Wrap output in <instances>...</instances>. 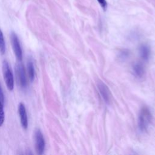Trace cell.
I'll return each instance as SVG.
<instances>
[{
	"mask_svg": "<svg viewBox=\"0 0 155 155\" xmlns=\"http://www.w3.org/2000/svg\"><path fill=\"white\" fill-rule=\"evenodd\" d=\"M2 74L6 86L8 90L12 91L14 88V78L13 73L7 61H4L2 65Z\"/></svg>",
	"mask_w": 155,
	"mask_h": 155,
	"instance_id": "1",
	"label": "cell"
},
{
	"mask_svg": "<svg viewBox=\"0 0 155 155\" xmlns=\"http://www.w3.org/2000/svg\"><path fill=\"white\" fill-rule=\"evenodd\" d=\"M151 114L147 108L141 110L139 116V127L141 131H146L151 121Z\"/></svg>",
	"mask_w": 155,
	"mask_h": 155,
	"instance_id": "2",
	"label": "cell"
},
{
	"mask_svg": "<svg viewBox=\"0 0 155 155\" xmlns=\"http://www.w3.org/2000/svg\"><path fill=\"white\" fill-rule=\"evenodd\" d=\"M15 72L18 84L22 88H25L27 85V79L24 67L22 64L18 63L16 64Z\"/></svg>",
	"mask_w": 155,
	"mask_h": 155,
	"instance_id": "3",
	"label": "cell"
},
{
	"mask_svg": "<svg viewBox=\"0 0 155 155\" xmlns=\"http://www.w3.org/2000/svg\"><path fill=\"white\" fill-rule=\"evenodd\" d=\"M10 39H11V43L12 46L13 48V52L19 61L22 60V49L19 44V41L18 39V38L15 33L12 32L10 35Z\"/></svg>",
	"mask_w": 155,
	"mask_h": 155,
	"instance_id": "4",
	"label": "cell"
},
{
	"mask_svg": "<svg viewBox=\"0 0 155 155\" xmlns=\"http://www.w3.org/2000/svg\"><path fill=\"white\" fill-rule=\"evenodd\" d=\"M35 148L38 154H42L45 150V140L41 131L37 130L35 133Z\"/></svg>",
	"mask_w": 155,
	"mask_h": 155,
	"instance_id": "5",
	"label": "cell"
},
{
	"mask_svg": "<svg viewBox=\"0 0 155 155\" xmlns=\"http://www.w3.org/2000/svg\"><path fill=\"white\" fill-rule=\"evenodd\" d=\"M18 113L20 117L21 124L24 129H27L28 127V119L26 110L24 105L21 102L18 105Z\"/></svg>",
	"mask_w": 155,
	"mask_h": 155,
	"instance_id": "6",
	"label": "cell"
},
{
	"mask_svg": "<svg viewBox=\"0 0 155 155\" xmlns=\"http://www.w3.org/2000/svg\"><path fill=\"white\" fill-rule=\"evenodd\" d=\"M97 88L105 102L109 103L110 99V95L109 90L108 87L106 86V85L102 83V82H100L97 84Z\"/></svg>",
	"mask_w": 155,
	"mask_h": 155,
	"instance_id": "7",
	"label": "cell"
},
{
	"mask_svg": "<svg viewBox=\"0 0 155 155\" xmlns=\"http://www.w3.org/2000/svg\"><path fill=\"white\" fill-rule=\"evenodd\" d=\"M140 54L143 59L147 60L150 54V48L147 45H142L139 49Z\"/></svg>",
	"mask_w": 155,
	"mask_h": 155,
	"instance_id": "8",
	"label": "cell"
},
{
	"mask_svg": "<svg viewBox=\"0 0 155 155\" xmlns=\"http://www.w3.org/2000/svg\"><path fill=\"white\" fill-rule=\"evenodd\" d=\"M27 71L30 81L31 82L33 81L35 78V68L33 62L31 60H28L27 62Z\"/></svg>",
	"mask_w": 155,
	"mask_h": 155,
	"instance_id": "9",
	"label": "cell"
},
{
	"mask_svg": "<svg viewBox=\"0 0 155 155\" xmlns=\"http://www.w3.org/2000/svg\"><path fill=\"white\" fill-rule=\"evenodd\" d=\"M134 74L138 78H142L144 74V69L143 66L140 64H135L133 66Z\"/></svg>",
	"mask_w": 155,
	"mask_h": 155,
	"instance_id": "10",
	"label": "cell"
},
{
	"mask_svg": "<svg viewBox=\"0 0 155 155\" xmlns=\"http://www.w3.org/2000/svg\"><path fill=\"white\" fill-rule=\"evenodd\" d=\"M5 52V44L3 36V33L0 29V53L4 54Z\"/></svg>",
	"mask_w": 155,
	"mask_h": 155,
	"instance_id": "11",
	"label": "cell"
},
{
	"mask_svg": "<svg viewBox=\"0 0 155 155\" xmlns=\"http://www.w3.org/2000/svg\"><path fill=\"white\" fill-rule=\"evenodd\" d=\"M3 103L0 101V127H1L4 121V111Z\"/></svg>",
	"mask_w": 155,
	"mask_h": 155,
	"instance_id": "12",
	"label": "cell"
},
{
	"mask_svg": "<svg viewBox=\"0 0 155 155\" xmlns=\"http://www.w3.org/2000/svg\"><path fill=\"white\" fill-rule=\"evenodd\" d=\"M97 2H99V4L101 5V7L102 8V9L105 11L107 10V2L106 0H97Z\"/></svg>",
	"mask_w": 155,
	"mask_h": 155,
	"instance_id": "13",
	"label": "cell"
},
{
	"mask_svg": "<svg viewBox=\"0 0 155 155\" xmlns=\"http://www.w3.org/2000/svg\"><path fill=\"white\" fill-rule=\"evenodd\" d=\"M0 101L4 104V96L2 91V89L1 88V86L0 85Z\"/></svg>",
	"mask_w": 155,
	"mask_h": 155,
	"instance_id": "14",
	"label": "cell"
}]
</instances>
